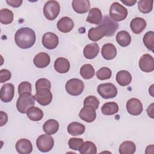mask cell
I'll use <instances>...</instances> for the list:
<instances>
[{"instance_id":"6da1fadb","label":"cell","mask_w":154,"mask_h":154,"mask_svg":"<svg viewBox=\"0 0 154 154\" xmlns=\"http://www.w3.org/2000/svg\"><path fill=\"white\" fill-rule=\"evenodd\" d=\"M35 32L31 28L23 27L19 29L14 35L16 45L21 49H28L35 42Z\"/></svg>"},{"instance_id":"7a4b0ae2","label":"cell","mask_w":154,"mask_h":154,"mask_svg":"<svg viewBox=\"0 0 154 154\" xmlns=\"http://www.w3.org/2000/svg\"><path fill=\"white\" fill-rule=\"evenodd\" d=\"M35 104L34 96L30 93H25L19 95L16 102V108L19 112L22 114L26 112L27 110Z\"/></svg>"},{"instance_id":"3957f363","label":"cell","mask_w":154,"mask_h":154,"mask_svg":"<svg viewBox=\"0 0 154 154\" xmlns=\"http://www.w3.org/2000/svg\"><path fill=\"white\" fill-rule=\"evenodd\" d=\"M109 14L112 20L117 22L122 21L126 18L128 10L119 2H114L110 7Z\"/></svg>"},{"instance_id":"277c9868","label":"cell","mask_w":154,"mask_h":154,"mask_svg":"<svg viewBox=\"0 0 154 154\" xmlns=\"http://www.w3.org/2000/svg\"><path fill=\"white\" fill-rule=\"evenodd\" d=\"M60 11V4L56 1H48L43 7V14L49 20L55 19L59 14Z\"/></svg>"},{"instance_id":"5b68a950","label":"cell","mask_w":154,"mask_h":154,"mask_svg":"<svg viewBox=\"0 0 154 154\" xmlns=\"http://www.w3.org/2000/svg\"><path fill=\"white\" fill-rule=\"evenodd\" d=\"M66 90L72 96H78L81 94L84 88V84L82 80L77 78L70 79L66 84Z\"/></svg>"},{"instance_id":"8992f818","label":"cell","mask_w":154,"mask_h":154,"mask_svg":"<svg viewBox=\"0 0 154 154\" xmlns=\"http://www.w3.org/2000/svg\"><path fill=\"white\" fill-rule=\"evenodd\" d=\"M97 91L103 99H111L117 94V88L112 83L100 84L97 86Z\"/></svg>"},{"instance_id":"52a82bcc","label":"cell","mask_w":154,"mask_h":154,"mask_svg":"<svg viewBox=\"0 0 154 154\" xmlns=\"http://www.w3.org/2000/svg\"><path fill=\"white\" fill-rule=\"evenodd\" d=\"M54 140L49 134L40 135L36 140V146L38 149L42 152H48L54 147Z\"/></svg>"},{"instance_id":"ba28073f","label":"cell","mask_w":154,"mask_h":154,"mask_svg":"<svg viewBox=\"0 0 154 154\" xmlns=\"http://www.w3.org/2000/svg\"><path fill=\"white\" fill-rule=\"evenodd\" d=\"M34 97L40 105L46 106L51 102L52 100V94L50 89L42 88L36 90Z\"/></svg>"},{"instance_id":"9c48e42d","label":"cell","mask_w":154,"mask_h":154,"mask_svg":"<svg viewBox=\"0 0 154 154\" xmlns=\"http://www.w3.org/2000/svg\"><path fill=\"white\" fill-rule=\"evenodd\" d=\"M126 109L131 115L138 116L143 111V104L139 99L131 98L127 101Z\"/></svg>"},{"instance_id":"30bf717a","label":"cell","mask_w":154,"mask_h":154,"mask_svg":"<svg viewBox=\"0 0 154 154\" xmlns=\"http://www.w3.org/2000/svg\"><path fill=\"white\" fill-rule=\"evenodd\" d=\"M139 67L144 72H152L154 70V60L150 54L143 55L139 60Z\"/></svg>"},{"instance_id":"8fae6325","label":"cell","mask_w":154,"mask_h":154,"mask_svg":"<svg viewBox=\"0 0 154 154\" xmlns=\"http://www.w3.org/2000/svg\"><path fill=\"white\" fill-rule=\"evenodd\" d=\"M14 95V87L11 83L4 84L1 88L0 98L1 100L5 103L12 100Z\"/></svg>"},{"instance_id":"7c38bea8","label":"cell","mask_w":154,"mask_h":154,"mask_svg":"<svg viewBox=\"0 0 154 154\" xmlns=\"http://www.w3.org/2000/svg\"><path fill=\"white\" fill-rule=\"evenodd\" d=\"M42 42L45 48L48 49H54L58 46L59 39L55 34L48 32H46L43 35Z\"/></svg>"},{"instance_id":"4fadbf2b","label":"cell","mask_w":154,"mask_h":154,"mask_svg":"<svg viewBox=\"0 0 154 154\" xmlns=\"http://www.w3.org/2000/svg\"><path fill=\"white\" fill-rule=\"evenodd\" d=\"M100 25L105 27L106 31V34L105 35L106 37L112 36L119 28V23L111 19L108 16H105L103 17Z\"/></svg>"},{"instance_id":"5bb4252c","label":"cell","mask_w":154,"mask_h":154,"mask_svg":"<svg viewBox=\"0 0 154 154\" xmlns=\"http://www.w3.org/2000/svg\"><path fill=\"white\" fill-rule=\"evenodd\" d=\"M96 109L91 106H84L79 113L80 119L86 122H93L96 117Z\"/></svg>"},{"instance_id":"9a60e30c","label":"cell","mask_w":154,"mask_h":154,"mask_svg":"<svg viewBox=\"0 0 154 154\" xmlns=\"http://www.w3.org/2000/svg\"><path fill=\"white\" fill-rule=\"evenodd\" d=\"M106 34V31L105 27L99 24L98 26L91 28L88 30V37L91 41L97 42L105 36Z\"/></svg>"},{"instance_id":"2e32d148","label":"cell","mask_w":154,"mask_h":154,"mask_svg":"<svg viewBox=\"0 0 154 154\" xmlns=\"http://www.w3.org/2000/svg\"><path fill=\"white\" fill-rule=\"evenodd\" d=\"M16 149L19 153L29 154L32 151L31 142L26 138H22L16 143Z\"/></svg>"},{"instance_id":"e0dca14e","label":"cell","mask_w":154,"mask_h":154,"mask_svg":"<svg viewBox=\"0 0 154 154\" xmlns=\"http://www.w3.org/2000/svg\"><path fill=\"white\" fill-rule=\"evenodd\" d=\"M57 28L62 32L67 33L72 30L74 26V23L72 19L65 16L61 18L57 22Z\"/></svg>"},{"instance_id":"ac0fdd59","label":"cell","mask_w":154,"mask_h":154,"mask_svg":"<svg viewBox=\"0 0 154 154\" xmlns=\"http://www.w3.org/2000/svg\"><path fill=\"white\" fill-rule=\"evenodd\" d=\"M51 62L49 55L45 52H40L34 58L33 63L34 65L40 69L47 67Z\"/></svg>"},{"instance_id":"d6986e66","label":"cell","mask_w":154,"mask_h":154,"mask_svg":"<svg viewBox=\"0 0 154 154\" xmlns=\"http://www.w3.org/2000/svg\"><path fill=\"white\" fill-rule=\"evenodd\" d=\"M72 5L73 10L79 14L85 13L90 8V3L88 0H73Z\"/></svg>"},{"instance_id":"ffe728a7","label":"cell","mask_w":154,"mask_h":154,"mask_svg":"<svg viewBox=\"0 0 154 154\" xmlns=\"http://www.w3.org/2000/svg\"><path fill=\"white\" fill-rule=\"evenodd\" d=\"M146 20L139 17L134 18L130 23V27L132 31L136 34L141 33L146 28Z\"/></svg>"},{"instance_id":"44dd1931","label":"cell","mask_w":154,"mask_h":154,"mask_svg":"<svg viewBox=\"0 0 154 154\" xmlns=\"http://www.w3.org/2000/svg\"><path fill=\"white\" fill-rule=\"evenodd\" d=\"M101 54L104 59L111 60L116 57L117 55V49L113 44L106 43L102 48Z\"/></svg>"},{"instance_id":"7402d4cb","label":"cell","mask_w":154,"mask_h":154,"mask_svg":"<svg viewBox=\"0 0 154 154\" xmlns=\"http://www.w3.org/2000/svg\"><path fill=\"white\" fill-rule=\"evenodd\" d=\"M102 20V14L98 8H92L90 10L86 21L90 23L99 25Z\"/></svg>"},{"instance_id":"603a6c76","label":"cell","mask_w":154,"mask_h":154,"mask_svg":"<svg viewBox=\"0 0 154 154\" xmlns=\"http://www.w3.org/2000/svg\"><path fill=\"white\" fill-rule=\"evenodd\" d=\"M70 63L69 60L63 57H59L54 62V69L60 73H66L70 69Z\"/></svg>"},{"instance_id":"cb8c5ba5","label":"cell","mask_w":154,"mask_h":154,"mask_svg":"<svg viewBox=\"0 0 154 154\" xmlns=\"http://www.w3.org/2000/svg\"><path fill=\"white\" fill-rule=\"evenodd\" d=\"M99 52V47L97 43H93L86 45L83 50L84 57L87 59L94 58Z\"/></svg>"},{"instance_id":"d4e9b609","label":"cell","mask_w":154,"mask_h":154,"mask_svg":"<svg viewBox=\"0 0 154 154\" xmlns=\"http://www.w3.org/2000/svg\"><path fill=\"white\" fill-rule=\"evenodd\" d=\"M116 78L117 83L121 86L128 85L132 81L131 73L128 71L124 70L118 72Z\"/></svg>"},{"instance_id":"484cf974","label":"cell","mask_w":154,"mask_h":154,"mask_svg":"<svg viewBox=\"0 0 154 154\" xmlns=\"http://www.w3.org/2000/svg\"><path fill=\"white\" fill-rule=\"evenodd\" d=\"M59 129V123L55 119H49L43 125V131L49 135L55 134Z\"/></svg>"},{"instance_id":"4316f807","label":"cell","mask_w":154,"mask_h":154,"mask_svg":"<svg viewBox=\"0 0 154 154\" xmlns=\"http://www.w3.org/2000/svg\"><path fill=\"white\" fill-rule=\"evenodd\" d=\"M85 130V126L81 123L73 122L70 123L67 126V132L73 136L82 135Z\"/></svg>"},{"instance_id":"83f0119b","label":"cell","mask_w":154,"mask_h":154,"mask_svg":"<svg viewBox=\"0 0 154 154\" xmlns=\"http://www.w3.org/2000/svg\"><path fill=\"white\" fill-rule=\"evenodd\" d=\"M116 41L117 43L122 47H126L130 45L131 36L126 31H120L116 35Z\"/></svg>"},{"instance_id":"f1b7e54d","label":"cell","mask_w":154,"mask_h":154,"mask_svg":"<svg viewBox=\"0 0 154 154\" xmlns=\"http://www.w3.org/2000/svg\"><path fill=\"white\" fill-rule=\"evenodd\" d=\"M27 117L32 121L37 122L42 119L43 117V111L36 106L30 107L26 111Z\"/></svg>"},{"instance_id":"f546056e","label":"cell","mask_w":154,"mask_h":154,"mask_svg":"<svg viewBox=\"0 0 154 154\" xmlns=\"http://www.w3.org/2000/svg\"><path fill=\"white\" fill-rule=\"evenodd\" d=\"M101 111L103 114L106 116L115 114L119 111L118 104L114 102H106L102 105Z\"/></svg>"},{"instance_id":"4dcf8cb0","label":"cell","mask_w":154,"mask_h":154,"mask_svg":"<svg viewBox=\"0 0 154 154\" xmlns=\"http://www.w3.org/2000/svg\"><path fill=\"white\" fill-rule=\"evenodd\" d=\"M135 150V144L131 141H125L119 146V153L120 154H133Z\"/></svg>"},{"instance_id":"1f68e13d","label":"cell","mask_w":154,"mask_h":154,"mask_svg":"<svg viewBox=\"0 0 154 154\" xmlns=\"http://www.w3.org/2000/svg\"><path fill=\"white\" fill-rule=\"evenodd\" d=\"M79 151L81 154H95L97 153V147L94 143L87 141L82 144Z\"/></svg>"},{"instance_id":"d6a6232c","label":"cell","mask_w":154,"mask_h":154,"mask_svg":"<svg viewBox=\"0 0 154 154\" xmlns=\"http://www.w3.org/2000/svg\"><path fill=\"white\" fill-rule=\"evenodd\" d=\"M13 13L8 8H2L0 11V22L2 24L7 25L13 20Z\"/></svg>"},{"instance_id":"836d02e7","label":"cell","mask_w":154,"mask_h":154,"mask_svg":"<svg viewBox=\"0 0 154 154\" xmlns=\"http://www.w3.org/2000/svg\"><path fill=\"white\" fill-rule=\"evenodd\" d=\"M80 75L85 79L92 78L95 73L94 69L92 65L86 64L83 65L80 69Z\"/></svg>"},{"instance_id":"e575fe53","label":"cell","mask_w":154,"mask_h":154,"mask_svg":"<svg viewBox=\"0 0 154 154\" xmlns=\"http://www.w3.org/2000/svg\"><path fill=\"white\" fill-rule=\"evenodd\" d=\"M153 0H141L138 2V8L140 11L146 14L150 13L153 8Z\"/></svg>"},{"instance_id":"d590c367","label":"cell","mask_w":154,"mask_h":154,"mask_svg":"<svg viewBox=\"0 0 154 154\" xmlns=\"http://www.w3.org/2000/svg\"><path fill=\"white\" fill-rule=\"evenodd\" d=\"M144 45L150 51H153L154 48V32L152 31L147 32L143 39Z\"/></svg>"},{"instance_id":"8d00e7d4","label":"cell","mask_w":154,"mask_h":154,"mask_svg":"<svg viewBox=\"0 0 154 154\" xmlns=\"http://www.w3.org/2000/svg\"><path fill=\"white\" fill-rule=\"evenodd\" d=\"M96 77L100 80L108 79L111 77L112 72L111 69L106 67H103L96 72Z\"/></svg>"},{"instance_id":"74e56055","label":"cell","mask_w":154,"mask_h":154,"mask_svg":"<svg viewBox=\"0 0 154 154\" xmlns=\"http://www.w3.org/2000/svg\"><path fill=\"white\" fill-rule=\"evenodd\" d=\"M99 105V99L94 96H88L84 100V106H91L97 109Z\"/></svg>"},{"instance_id":"f35d334b","label":"cell","mask_w":154,"mask_h":154,"mask_svg":"<svg viewBox=\"0 0 154 154\" xmlns=\"http://www.w3.org/2000/svg\"><path fill=\"white\" fill-rule=\"evenodd\" d=\"M84 143V140L80 138H71L68 141L70 149L75 150H79L80 147Z\"/></svg>"},{"instance_id":"ab89813d","label":"cell","mask_w":154,"mask_h":154,"mask_svg":"<svg viewBox=\"0 0 154 154\" xmlns=\"http://www.w3.org/2000/svg\"><path fill=\"white\" fill-rule=\"evenodd\" d=\"M32 85L31 83L27 81L22 82L18 85V93L19 95L25 93H31Z\"/></svg>"},{"instance_id":"60d3db41","label":"cell","mask_w":154,"mask_h":154,"mask_svg":"<svg viewBox=\"0 0 154 154\" xmlns=\"http://www.w3.org/2000/svg\"><path fill=\"white\" fill-rule=\"evenodd\" d=\"M51 83L46 78H40L38 79L35 82V90H39L42 88H48L51 89Z\"/></svg>"},{"instance_id":"b9f144b4","label":"cell","mask_w":154,"mask_h":154,"mask_svg":"<svg viewBox=\"0 0 154 154\" xmlns=\"http://www.w3.org/2000/svg\"><path fill=\"white\" fill-rule=\"evenodd\" d=\"M11 77V73L10 70L7 69H2L0 70V82L4 83L9 79Z\"/></svg>"},{"instance_id":"7bdbcfd3","label":"cell","mask_w":154,"mask_h":154,"mask_svg":"<svg viewBox=\"0 0 154 154\" xmlns=\"http://www.w3.org/2000/svg\"><path fill=\"white\" fill-rule=\"evenodd\" d=\"M22 0H7L6 2L10 6L13 7H19L22 4Z\"/></svg>"},{"instance_id":"ee69618b","label":"cell","mask_w":154,"mask_h":154,"mask_svg":"<svg viewBox=\"0 0 154 154\" xmlns=\"http://www.w3.org/2000/svg\"><path fill=\"white\" fill-rule=\"evenodd\" d=\"M1 114V126H4L5 124H6V123L8 121V116L7 114L3 112V111H1L0 112Z\"/></svg>"},{"instance_id":"f6af8a7d","label":"cell","mask_w":154,"mask_h":154,"mask_svg":"<svg viewBox=\"0 0 154 154\" xmlns=\"http://www.w3.org/2000/svg\"><path fill=\"white\" fill-rule=\"evenodd\" d=\"M153 103H151V105L147 108V112L149 117H150L152 119H153Z\"/></svg>"},{"instance_id":"bcb514c9","label":"cell","mask_w":154,"mask_h":154,"mask_svg":"<svg viewBox=\"0 0 154 154\" xmlns=\"http://www.w3.org/2000/svg\"><path fill=\"white\" fill-rule=\"evenodd\" d=\"M122 2H123V4H125L128 6H132L137 2V1L136 0H130V1L125 0V1H122Z\"/></svg>"}]
</instances>
